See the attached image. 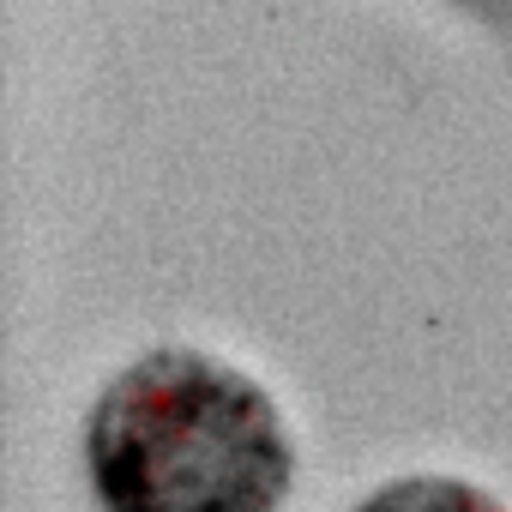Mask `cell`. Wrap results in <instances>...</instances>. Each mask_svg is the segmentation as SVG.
Segmentation results:
<instances>
[{"label": "cell", "instance_id": "obj_3", "mask_svg": "<svg viewBox=\"0 0 512 512\" xmlns=\"http://www.w3.org/2000/svg\"><path fill=\"white\" fill-rule=\"evenodd\" d=\"M458 13H470V19H482L494 37H506V49H512V0H452Z\"/></svg>", "mask_w": 512, "mask_h": 512}, {"label": "cell", "instance_id": "obj_1", "mask_svg": "<svg viewBox=\"0 0 512 512\" xmlns=\"http://www.w3.org/2000/svg\"><path fill=\"white\" fill-rule=\"evenodd\" d=\"M85 476L103 512H278L296 440L253 374L163 344L97 392Z\"/></svg>", "mask_w": 512, "mask_h": 512}, {"label": "cell", "instance_id": "obj_2", "mask_svg": "<svg viewBox=\"0 0 512 512\" xmlns=\"http://www.w3.org/2000/svg\"><path fill=\"white\" fill-rule=\"evenodd\" d=\"M356 512H506V506L464 476H398L374 488Z\"/></svg>", "mask_w": 512, "mask_h": 512}]
</instances>
